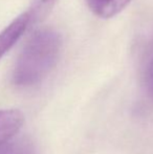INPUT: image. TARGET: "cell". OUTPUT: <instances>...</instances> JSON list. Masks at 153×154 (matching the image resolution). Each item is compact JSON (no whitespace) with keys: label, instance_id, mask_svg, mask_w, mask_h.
I'll return each mask as SVG.
<instances>
[{"label":"cell","instance_id":"cell-1","mask_svg":"<svg viewBox=\"0 0 153 154\" xmlns=\"http://www.w3.org/2000/svg\"><path fill=\"white\" fill-rule=\"evenodd\" d=\"M62 47L59 32L44 27L36 31L21 51L12 79L19 87H32L41 83L58 62Z\"/></svg>","mask_w":153,"mask_h":154},{"label":"cell","instance_id":"cell-2","mask_svg":"<svg viewBox=\"0 0 153 154\" xmlns=\"http://www.w3.org/2000/svg\"><path fill=\"white\" fill-rule=\"evenodd\" d=\"M29 25V17L27 13L24 12L0 32V59L16 44Z\"/></svg>","mask_w":153,"mask_h":154},{"label":"cell","instance_id":"cell-3","mask_svg":"<svg viewBox=\"0 0 153 154\" xmlns=\"http://www.w3.org/2000/svg\"><path fill=\"white\" fill-rule=\"evenodd\" d=\"M24 124V116L18 109H0V145L15 137Z\"/></svg>","mask_w":153,"mask_h":154},{"label":"cell","instance_id":"cell-4","mask_svg":"<svg viewBox=\"0 0 153 154\" xmlns=\"http://www.w3.org/2000/svg\"><path fill=\"white\" fill-rule=\"evenodd\" d=\"M131 0H87L90 11L102 19H109L120 14Z\"/></svg>","mask_w":153,"mask_h":154},{"label":"cell","instance_id":"cell-5","mask_svg":"<svg viewBox=\"0 0 153 154\" xmlns=\"http://www.w3.org/2000/svg\"><path fill=\"white\" fill-rule=\"evenodd\" d=\"M0 154H35V147L26 137H13L0 145Z\"/></svg>","mask_w":153,"mask_h":154},{"label":"cell","instance_id":"cell-6","mask_svg":"<svg viewBox=\"0 0 153 154\" xmlns=\"http://www.w3.org/2000/svg\"><path fill=\"white\" fill-rule=\"evenodd\" d=\"M142 75L148 95L153 100V40L148 44L144 53Z\"/></svg>","mask_w":153,"mask_h":154},{"label":"cell","instance_id":"cell-7","mask_svg":"<svg viewBox=\"0 0 153 154\" xmlns=\"http://www.w3.org/2000/svg\"><path fill=\"white\" fill-rule=\"evenodd\" d=\"M58 0H32V4L27 11L31 24L42 21L50 13Z\"/></svg>","mask_w":153,"mask_h":154}]
</instances>
